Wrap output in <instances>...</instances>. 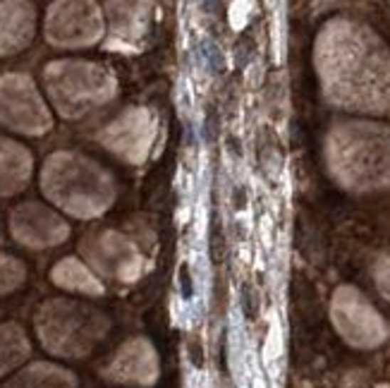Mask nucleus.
<instances>
[{
	"label": "nucleus",
	"mask_w": 390,
	"mask_h": 388,
	"mask_svg": "<svg viewBox=\"0 0 390 388\" xmlns=\"http://www.w3.org/2000/svg\"><path fill=\"white\" fill-rule=\"evenodd\" d=\"M316 68L330 101L354 110L390 106V56L359 24L330 22L316 43Z\"/></svg>",
	"instance_id": "1"
},
{
	"label": "nucleus",
	"mask_w": 390,
	"mask_h": 388,
	"mask_svg": "<svg viewBox=\"0 0 390 388\" xmlns=\"http://www.w3.org/2000/svg\"><path fill=\"white\" fill-rule=\"evenodd\" d=\"M41 189L53 204L77 219H96L115 201L113 177L96 161L75 151L48 156L41 173Z\"/></svg>",
	"instance_id": "2"
},
{
	"label": "nucleus",
	"mask_w": 390,
	"mask_h": 388,
	"mask_svg": "<svg viewBox=\"0 0 390 388\" xmlns=\"http://www.w3.org/2000/svg\"><path fill=\"white\" fill-rule=\"evenodd\" d=\"M328 159L347 187H381L390 180V135L376 125H345L330 137Z\"/></svg>",
	"instance_id": "3"
},
{
	"label": "nucleus",
	"mask_w": 390,
	"mask_h": 388,
	"mask_svg": "<svg viewBox=\"0 0 390 388\" xmlns=\"http://www.w3.org/2000/svg\"><path fill=\"white\" fill-rule=\"evenodd\" d=\"M36 333L58 357H84L108 333V319L84 302L48 300L36 312Z\"/></svg>",
	"instance_id": "4"
},
{
	"label": "nucleus",
	"mask_w": 390,
	"mask_h": 388,
	"mask_svg": "<svg viewBox=\"0 0 390 388\" xmlns=\"http://www.w3.org/2000/svg\"><path fill=\"white\" fill-rule=\"evenodd\" d=\"M43 82L53 106L63 117H82L108 103L117 89L113 72L89 61L51 63L43 70Z\"/></svg>",
	"instance_id": "5"
},
{
	"label": "nucleus",
	"mask_w": 390,
	"mask_h": 388,
	"mask_svg": "<svg viewBox=\"0 0 390 388\" xmlns=\"http://www.w3.org/2000/svg\"><path fill=\"white\" fill-rule=\"evenodd\" d=\"M82 254L98 273L120 283H135L147 271V254L120 230H96L82 240Z\"/></svg>",
	"instance_id": "6"
},
{
	"label": "nucleus",
	"mask_w": 390,
	"mask_h": 388,
	"mask_svg": "<svg viewBox=\"0 0 390 388\" xmlns=\"http://www.w3.org/2000/svg\"><path fill=\"white\" fill-rule=\"evenodd\" d=\"M0 125L24 135H43L53 127V117L31 77L17 72L0 77Z\"/></svg>",
	"instance_id": "7"
},
{
	"label": "nucleus",
	"mask_w": 390,
	"mask_h": 388,
	"mask_svg": "<svg viewBox=\"0 0 390 388\" xmlns=\"http://www.w3.org/2000/svg\"><path fill=\"white\" fill-rule=\"evenodd\" d=\"M158 137V120L151 108L135 106L110 120L98 132V142L122 161L142 166L149 159Z\"/></svg>",
	"instance_id": "8"
},
{
	"label": "nucleus",
	"mask_w": 390,
	"mask_h": 388,
	"mask_svg": "<svg viewBox=\"0 0 390 388\" xmlns=\"http://www.w3.org/2000/svg\"><path fill=\"white\" fill-rule=\"evenodd\" d=\"M103 36L96 3H53L46 15V38L58 48H84Z\"/></svg>",
	"instance_id": "9"
},
{
	"label": "nucleus",
	"mask_w": 390,
	"mask_h": 388,
	"mask_svg": "<svg viewBox=\"0 0 390 388\" xmlns=\"http://www.w3.org/2000/svg\"><path fill=\"white\" fill-rule=\"evenodd\" d=\"M333 319L338 331L345 335L352 345L371 347L386 338V324L371 305L352 288H340L333 300Z\"/></svg>",
	"instance_id": "10"
},
{
	"label": "nucleus",
	"mask_w": 390,
	"mask_h": 388,
	"mask_svg": "<svg viewBox=\"0 0 390 388\" xmlns=\"http://www.w3.org/2000/svg\"><path fill=\"white\" fill-rule=\"evenodd\" d=\"M10 233L19 245L31 249L56 247L68 240L70 226L56 211L38 201H26L10 216Z\"/></svg>",
	"instance_id": "11"
},
{
	"label": "nucleus",
	"mask_w": 390,
	"mask_h": 388,
	"mask_svg": "<svg viewBox=\"0 0 390 388\" xmlns=\"http://www.w3.org/2000/svg\"><path fill=\"white\" fill-rule=\"evenodd\" d=\"M105 379L130 386H154L158 379V355L147 338H132L120 345L105 367Z\"/></svg>",
	"instance_id": "12"
},
{
	"label": "nucleus",
	"mask_w": 390,
	"mask_h": 388,
	"mask_svg": "<svg viewBox=\"0 0 390 388\" xmlns=\"http://www.w3.org/2000/svg\"><path fill=\"white\" fill-rule=\"evenodd\" d=\"M110 41L108 48L135 51L149 31L151 5L149 3H108Z\"/></svg>",
	"instance_id": "13"
},
{
	"label": "nucleus",
	"mask_w": 390,
	"mask_h": 388,
	"mask_svg": "<svg viewBox=\"0 0 390 388\" xmlns=\"http://www.w3.org/2000/svg\"><path fill=\"white\" fill-rule=\"evenodd\" d=\"M34 5L0 3V56L19 53L34 36Z\"/></svg>",
	"instance_id": "14"
},
{
	"label": "nucleus",
	"mask_w": 390,
	"mask_h": 388,
	"mask_svg": "<svg viewBox=\"0 0 390 388\" xmlns=\"http://www.w3.org/2000/svg\"><path fill=\"white\" fill-rule=\"evenodd\" d=\"M34 159L22 144L0 137V196L22 192L31 177Z\"/></svg>",
	"instance_id": "15"
},
{
	"label": "nucleus",
	"mask_w": 390,
	"mask_h": 388,
	"mask_svg": "<svg viewBox=\"0 0 390 388\" xmlns=\"http://www.w3.org/2000/svg\"><path fill=\"white\" fill-rule=\"evenodd\" d=\"M51 280L56 283L58 288H63V290L89 295V298H98V295L105 293L103 283L89 271V266H84L82 261L72 259V256L60 259L56 266H53Z\"/></svg>",
	"instance_id": "16"
},
{
	"label": "nucleus",
	"mask_w": 390,
	"mask_h": 388,
	"mask_svg": "<svg viewBox=\"0 0 390 388\" xmlns=\"http://www.w3.org/2000/svg\"><path fill=\"white\" fill-rule=\"evenodd\" d=\"M5 388H77L75 374L51 362H34L15 379L8 381Z\"/></svg>",
	"instance_id": "17"
},
{
	"label": "nucleus",
	"mask_w": 390,
	"mask_h": 388,
	"mask_svg": "<svg viewBox=\"0 0 390 388\" xmlns=\"http://www.w3.org/2000/svg\"><path fill=\"white\" fill-rule=\"evenodd\" d=\"M29 340L17 324L0 326V377L29 357Z\"/></svg>",
	"instance_id": "18"
},
{
	"label": "nucleus",
	"mask_w": 390,
	"mask_h": 388,
	"mask_svg": "<svg viewBox=\"0 0 390 388\" xmlns=\"http://www.w3.org/2000/svg\"><path fill=\"white\" fill-rule=\"evenodd\" d=\"M26 268L19 259L8 254H0V295L17 290L24 283Z\"/></svg>",
	"instance_id": "19"
},
{
	"label": "nucleus",
	"mask_w": 390,
	"mask_h": 388,
	"mask_svg": "<svg viewBox=\"0 0 390 388\" xmlns=\"http://www.w3.org/2000/svg\"><path fill=\"white\" fill-rule=\"evenodd\" d=\"M376 278H379V288L381 293L390 298V259H383L379 268H376Z\"/></svg>",
	"instance_id": "20"
}]
</instances>
